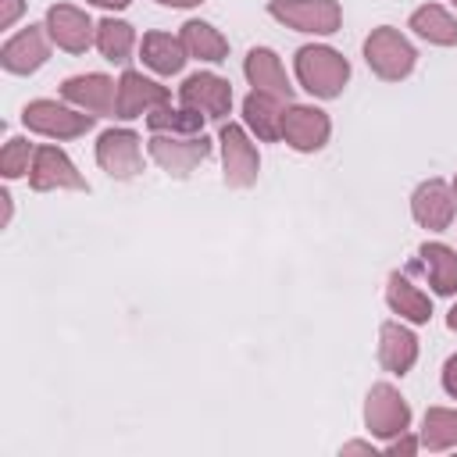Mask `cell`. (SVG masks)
I'll use <instances>...</instances> for the list:
<instances>
[{"instance_id":"cell-23","label":"cell","mask_w":457,"mask_h":457,"mask_svg":"<svg viewBox=\"0 0 457 457\" xmlns=\"http://www.w3.org/2000/svg\"><path fill=\"white\" fill-rule=\"evenodd\" d=\"M179 39H182L186 54L196 57V61H211V64H218V61L228 57V39H225L211 21H200V18L186 21L182 32H179Z\"/></svg>"},{"instance_id":"cell-35","label":"cell","mask_w":457,"mask_h":457,"mask_svg":"<svg viewBox=\"0 0 457 457\" xmlns=\"http://www.w3.org/2000/svg\"><path fill=\"white\" fill-rule=\"evenodd\" d=\"M446 325H450V328H453V332H457V303H453V307H450V314H446Z\"/></svg>"},{"instance_id":"cell-33","label":"cell","mask_w":457,"mask_h":457,"mask_svg":"<svg viewBox=\"0 0 457 457\" xmlns=\"http://www.w3.org/2000/svg\"><path fill=\"white\" fill-rule=\"evenodd\" d=\"M89 4H96V7H114V11H121V7H129L132 0H89Z\"/></svg>"},{"instance_id":"cell-36","label":"cell","mask_w":457,"mask_h":457,"mask_svg":"<svg viewBox=\"0 0 457 457\" xmlns=\"http://www.w3.org/2000/svg\"><path fill=\"white\" fill-rule=\"evenodd\" d=\"M453 196H457V175H453Z\"/></svg>"},{"instance_id":"cell-6","label":"cell","mask_w":457,"mask_h":457,"mask_svg":"<svg viewBox=\"0 0 457 457\" xmlns=\"http://www.w3.org/2000/svg\"><path fill=\"white\" fill-rule=\"evenodd\" d=\"M150 157L175 179L193 175L207 157H211V139L204 132L196 136H168V132H154L150 139Z\"/></svg>"},{"instance_id":"cell-1","label":"cell","mask_w":457,"mask_h":457,"mask_svg":"<svg viewBox=\"0 0 457 457\" xmlns=\"http://www.w3.org/2000/svg\"><path fill=\"white\" fill-rule=\"evenodd\" d=\"M296 79H300V86L311 96L332 100L350 82V61L339 50H332V46L311 43V46H300L296 50Z\"/></svg>"},{"instance_id":"cell-3","label":"cell","mask_w":457,"mask_h":457,"mask_svg":"<svg viewBox=\"0 0 457 457\" xmlns=\"http://www.w3.org/2000/svg\"><path fill=\"white\" fill-rule=\"evenodd\" d=\"M93 118L89 111H79V107H68V104H57V100H32L25 104L21 111V121L29 132H39V136H50V139H75V136H86L93 129Z\"/></svg>"},{"instance_id":"cell-15","label":"cell","mask_w":457,"mask_h":457,"mask_svg":"<svg viewBox=\"0 0 457 457\" xmlns=\"http://www.w3.org/2000/svg\"><path fill=\"white\" fill-rule=\"evenodd\" d=\"M453 211H457V196H453V186H446L443 179H428L414 189L411 196V214L421 228L428 232H443L450 228L453 221Z\"/></svg>"},{"instance_id":"cell-7","label":"cell","mask_w":457,"mask_h":457,"mask_svg":"<svg viewBox=\"0 0 457 457\" xmlns=\"http://www.w3.org/2000/svg\"><path fill=\"white\" fill-rule=\"evenodd\" d=\"M364 425L378 439H393V436L411 428V407H407V400L400 396L396 386L375 382L368 389V396H364Z\"/></svg>"},{"instance_id":"cell-27","label":"cell","mask_w":457,"mask_h":457,"mask_svg":"<svg viewBox=\"0 0 457 457\" xmlns=\"http://www.w3.org/2000/svg\"><path fill=\"white\" fill-rule=\"evenodd\" d=\"M132 46H136V32H132V25H129V21L104 18V21L96 25V50H100L107 61L125 64V61H129V54H132Z\"/></svg>"},{"instance_id":"cell-25","label":"cell","mask_w":457,"mask_h":457,"mask_svg":"<svg viewBox=\"0 0 457 457\" xmlns=\"http://www.w3.org/2000/svg\"><path fill=\"white\" fill-rule=\"evenodd\" d=\"M146 125H150V132L196 136L204 129V114L200 111H189V107H171V100H168V104H161V107H154L146 114Z\"/></svg>"},{"instance_id":"cell-13","label":"cell","mask_w":457,"mask_h":457,"mask_svg":"<svg viewBox=\"0 0 457 457\" xmlns=\"http://www.w3.org/2000/svg\"><path fill=\"white\" fill-rule=\"evenodd\" d=\"M50 57V32L46 25H29L18 36H11L0 50V64L11 75H32L36 68H43Z\"/></svg>"},{"instance_id":"cell-26","label":"cell","mask_w":457,"mask_h":457,"mask_svg":"<svg viewBox=\"0 0 457 457\" xmlns=\"http://www.w3.org/2000/svg\"><path fill=\"white\" fill-rule=\"evenodd\" d=\"M421 446L432 453H443L457 446V411L450 407H428L421 421Z\"/></svg>"},{"instance_id":"cell-18","label":"cell","mask_w":457,"mask_h":457,"mask_svg":"<svg viewBox=\"0 0 457 457\" xmlns=\"http://www.w3.org/2000/svg\"><path fill=\"white\" fill-rule=\"evenodd\" d=\"M378 361L389 375H407L418 361V339L407 325L400 321H386L378 328Z\"/></svg>"},{"instance_id":"cell-12","label":"cell","mask_w":457,"mask_h":457,"mask_svg":"<svg viewBox=\"0 0 457 457\" xmlns=\"http://www.w3.org/2000/svg\"><path fill=\"white\" fill-rule=\"evenodd\" d=\"M46 32L68 54H86L96 43V25L89 21L86 11L71 7V4H54L46 11Z\"/></svg>"},{"instance_id":"cell-9","label":"cell","mask_w":457,"mask_h":457,"mask_svg":"<svg viewBox=\"0 0 457 457\" xmlns=\"http://www.w3.org/2000/svg\"><path fill=\"white\" fill-rule=\"evenodd\" d=\"M328 132H332V121L325 111L311 107V104H286V114H282V139L300 150V154H314L328 143Z\"/></svg>"},{"instance_id":"cell-5","label":"cell","mask_w":457,"mask_h":457,"mask_svg":"<svg viewBox=\"0 0 457 457\" xmlns=\"http://www.w3.org/2000/svg\"><path fill=\"white\" fill-rule=\"evenodd\" d=\"M218 143H221V175H225V186L250 189L257 182L261 157H257V146L250 143L246 129L236 125V121H228V125H221Z\"/></svg>"},{"instance_id":"cell-30","label":"cell","mask_w":457,"mask_h":457,"mask_svg":"<svg viewBox=\"0 0 457 457\" xmlns=\"http://www.w3.org/2000/svg\"><path fill=\"white\" fill-rule=\"evenodd\" d=\"M25 11V0H0V29H11Z\"/></svg>"},{"instance_id":"cell-32","label":"cell","mask_w":457,"mask_h":457,"mask_svg":"<svg viewBox=\"0 0 457 457\" xmlns=\"http://www.w3.org/2000/svg\"><path fill=\"white\" fill-rule=\"evenodd\" d=\"M339 453H375V446L371 443H364V439H353V443H343V450Z\"/></svg>"},{"instance_id":"cell-10","label":"cell","mask_w":457,"mask_h":457,"mask_svg":"<svg viewBox=\"0 0 457 457\" xmlns=\"http://www.w3.org/2000/svg\"><path fill=\"white\" fill-rule=\"evenodd\" d=\"M96 164L111 179H136L143 171V150L139 136L132 129H107L96 139Z\"/></svg>"},{"instance_id":"cell-16","label":"cell","mask_w":457,"mask_h":457,"mask_svg":"<svg viewBox=\"0 0 457 457\" xmlns=\"http://www.w3.org/2000/svg\"><path fill=\"white\" fill-rule=\"evenodd\" d=\"M168 86L146 79L143 71H121L118 79V100H114V118H139L150 114L154 107L168 104Z\"/></svg>"},{"instance_id":"cell-14","label":"cell","mask_w":457,"mask_h":457,"mask_svg":"<svg viewBox=\"0 0 457 457\" xmlns=\"http://www.w3.org/2000/svg\"><path fill=\"white\" fill-rule=\"evenodd\" d=\"M61 96L89 114H114V100H118V82L100 75V71H86V75H71L61 82Z\"/></svg>"},{"instance_id":"cell-37","label":"cell","mask_w":457,"mask_h":457,"mask_svg":"<svg viewBox=\"0 0 457 457\" xmlns=\"http://www.w3.org/2000/svg\"><path fill=\"white\" fill-rule=\"evenodd\" d=\"M450 4H453V7H457V0H450Z\"/></svg>"},{"instance_id":"cell-24","label":"cell","mask_w":457,"mask_h":457,"mask_svg":"<svg viewBox=\"0 0 457 457\" xmlns=\"http://www.w3.org/2000/svg\"><path fill=\"white\" fill-rule=\"evenodd\" d=\"M411 29H414V36H421L425 43H436V46H453L457 43V18L439 4L418 7L411 14Z\"/></svg>"},{"instance_id":"cell-28","label":"cell","mask_w":457,"mask_h":457,"mask_svg":"<svg viewBox=\"0 0 457 457\" xmlns=\"http://www.w3.org/2000/svg\"><path fill=\"white\" fill-rule=\"evenodd\" d=\"M32 157H36V150L29 146V139L11 136V139L4 143V150H0V171H4V179H21V175H29Z\"/></svg>"},{"instance_id":"cell-20","label":"cell","mask_w":457,"mask_h":457,"mask_svg":"<svg viewBox=\"0 0 457 457\" xmlns=\"http://www.w3.org/2000/svg\"><path fill=\"white\" fill-rule=\"evenodd\" d=\"M282 114H286V104L275 100V96H268V93H257V89H253V93L243 100V121H246V129H250L257 139H264V143L282 139Z\"/></svg>"},{"instance_id":"cell-11","label":"cell","mask_w":457,"mask_h":457,"mask_svg":"<svg viewBox=\"0 0 457 457\" xmlns=\"http://www.w3.org/2000/svg\"><path fill=\"white\" fill-rule=\"evenodd\" d=\"M29 186L36 193H54V189H89L82 171L71 164V157L57 146H36L32 168H29Z\"/></svg>"},{"instance_id":"cell-29","label":"cell","mask_w":457,"mask_h":457,"mask_svg":"<svg viewBox=\"0 0 457 457\" xmlns=\"http://www.w3.org/2000/svg\"><path fill=\"white\" fill-rule=\"evenodd\" d=\"M421 450V439H414V436H407V432H400V436H393L389 443H386V453H418Z\"/></svg>"},{"instance_id":"cell-31","label":"cell","mask_w":457,"mask_h":457,"mask_svg":"<svg viewBox=\"0 0 457 457\" xmlns=\"http://www.w3.org/2000/svg\"><path fill=\"white\" fill-rule=\"evenodd\" d=\"M443 389L457 400V353H453V357H446V364H443Z\"/></svg>"},{"instance_id":"cell-4","label":"cell","mask_w":457,"mask_h":457,"mask_svg":"<svg viewBox=\"0 0 457 457\" xmlns=\"http://www.w3.org/2000/svg\"><path fill=\"white\" fill-rule=\"evenodd\" d=\"M268 14L286 29L311 32V36H332L343 25V11L336 0H271Z\"/></svg>"},{"instance_id":"cell-34","label":"cell","mask_w":457,"mask_h":457,"mask_svg":"<svg viewBox=\"0 0 457 457\" xmlns=\"http://www.w3.org/2000/svg\"><path fill=\"white\" fill-rule=\"evenodd\" d=\"M157 4H164V7H196L204 0H157Z\"/></svg>"},{"instance_id":"cell-17","label":"cell","mask_w":457,"mask_h":457,"mask_svg":"<svg viewBox=\"0 0 457 457\" xmlns=\"http://www.w3.org/2000/svg\"><path fill=\"white\" fill-rule=\"evenodd\" d=\"M243 75H246V82H250L257 93H268V96H275V100H282V104H293V86H289L286 68H282V61H278L275 50L253 46V50L246 54V61H243Z\"/></svg>"},{"instance_id":"cell-22","label":"cell","mask_w":457,"mask_h":457,"mask_svg":"<svg viewBox=\"0 0 457 457\" xmlns=\"http://www.w3.org/2000/svg\"><path fill=\"white\" fill-rule=\"evenodd\" d=\"M418 257H421V268L432 289L439 296H453L457 293V250H450L446 243H421Z\"/></svg>"},{"instance_id":"cell-19","label":"cell","mask_w":457,"mask_h":457,"mask_svg":"<svg viewBox=\"0 0 457 457\" xmlns=\"http://www.w3.org/2000/svg\"><path fill=\"white\" fill-rule=\"evenodd\" d=\"M386 303L393 314H400V321H411V325H425L432 318V300L400 271L386 278Z\"/></svg>"},{"instance_id":"cell-21","label":"cell","mask_w":457,"mask_h":457,"mask_svg":"<svg viewBox=\"0 0 457 457\" xmlns=\"http://www.w3.org/2000/svg\"><path fill=\"white\" fill-rule=\"evenodd\" d=\"M139 54H143V64L150 68V71H157V75H175V71H182V64H186V46H182V39L179 36H171V32H146L143 36V43H139Z\"/></svg>"},{"instance_id":"cell-8","label":"cell","mask_w":457,"mask_h":457,"mask_svg":"<svg viewBox=\"0 0 457 457\" xmlns=\"http://www.w3.org/2000/svg\"><path fill=\"white\" fill-rule=\"evenodd\" d=\"M179 104L189 111H200L204 118L221 121L232 107V86L214 71H196L179 86Z\"/></svg>"},{"instance_id":"cell-2","label":"cell","mask_w":457,"mask_h":457,"mask_svg":"<svg viewBox=\"0 0 457 457\" xmlns=\"http://www.w3.org/2000/svg\"><path fill=\"white\" fill-rule=\"evenodd\" d=\"M364 61H368V68H371L378 79L400 82V79H407V75L414 71L418 54H414V46H411L393 25H378V29H371V36L364 39Z\"/></svg>"}]
</instances>
